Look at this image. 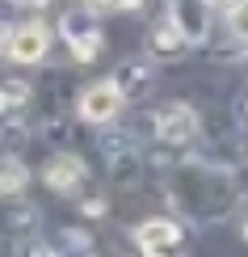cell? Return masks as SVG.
I'll use <instances>...</instances> for the list:
<instances>
[{
  "instance_id": "6da1fadb",
  "label": "cell",
  "mask_w": 248,
  "mask_h": 257,
  "mask_svg": "<svg viewBox=\"0 0 248 257\" xmlns=\"http://www.w3.org/2000/svg\"><path fill=\"white\" fill-rule=\"evenodd\" d=\"M122 110H126V93L114 84V76H105V80H93L89 89L76 97V114L84 122H93V126H110L122 118Z\"/></svg>"
},
{
  "instance_id": "7a4b0ae2",
  "label": "cell",
  "mask_w": 248,
  "mask_h": 257,
  "mask_svg": "<svg viewBox=\"0 0 248 257\" xmlns=\"http://www.w3.org/2000/svg\"><path fill=\"white\" fill-rule=\"evenodd\" d=\"M135 244H139L143 257H181L189 249V232L181 228L177 219L156 215V219H143L135 228Z\"/></svg>"
},
{
  "instance_id": "3957f363",
  "label": "cell",
  "mask_w": 248,
  "mask_h": 257,
  "mask_svg": "<svg viewBox=\"0 0 248 257\" xmlns=\"http://www.w3.org/2000/svg\"><path fill=\"white\" fill-rule=\"evenodd\" d=\"M59 34L63 42L72 47V55H76V63H93L97 55H101V47H105V38H101V30H97V13H89V9H68V13L59 17Z\"/></svg>"
},
{
  "instance_id": "277c9868",
  "label": "cell",
  "mask_w": 248,
  "mask_h": 257,
  "mask_svg": "<svg viewBox=\"0 0 248 257\" xmlns=\"http://www.w3.org/2000/svg\"><path fill=\"white\" fill-rule=\"evenodd\" d=\"M152 131H156V139H160L164 148H189L193 139L202 135V118H198L193 105L172 101V105H164V110H156Z\"/></svg>"
},
{
  "instance_id": "5b68a950",
  "label": "cell",
  "mask_w": 248,
  "mask_h": 257,
  "mask_svg": "<svg viewBox=\"0 0 248 257\" xmlns=\"http://www.w3.org/2000/svg\"><path fill=\"white\" fill-rule=\"evenodd\" d=\"M51 38H55V30L47 26V21H21V26L13 30V34L5 38V55L13 63H42L51 51Z\"/></svg>"
},
{
  "instance_id": "8992f818",
  "label": "cell",
  "mask_w": 248,
  "mask_h": 257,
  "mask_svg": "<svg viewBox=\"0 0 248 257\" xmlns=\"http://www.w3.org/2000/svg\"><path fill=\"white\" fill-rule=\"evenodd\" d=\"M84 177H89V169H84V160L76 152H59L47 169H42V186H47L51 194H76L84 186Z\"/></svg>"
},
{
  "instance_id": "52a82bcc",
  "label": "cell",
  "mask_w": 248,
  "mask_h": 257,
  "mask_svg": "<svg viewBox=\"0 0 248 257\" xmlns=\"http://www.w3.org/2000/svg\"><path fill=\"white\" fill-rule=\"evenodd\" d=\"M168 17L181 26L189 42H202L210 30V5L206 0H168Z\"/></svg>"
},
{
  "instance_id": "ba28073f",
  "label": "cell",
  "mask_w": 248,
  "mask_h": 257,
  "mask_svg": "<svg viewBox=\"0 0 248 257\" xmlns=\"http://www.w3.org/2000/svg\"><path fill=\"white\" fill-rule=\"evenodd\" d=\"M185 47H189V38L181 34V26L172 17H160L152 26V34H147V59H172Z\"/></svg>"
},
{
  "instance_id": "9c48e42d",
  "label": "cell",
  "mask_w": 248,
  "mask_h": 257,
  "mask_svg": "<svg viewBox=\"0 0 248 257\" xmlns=\"http://www.w3.org/2000/svg\"><path fill=\"white\" fill-rule=\"evenodd\" d=\"M114 84L126 93V101H131V97H139V93H143L147 84H152V63H147V59H126L122 68L114 72Z\"/></svg>"
},
{
  "instance_id": "30bf717a",
  "label": "cell",
  "mask_w": 248,
  "mask_h": 257,
  "mask_svg": "<svg viewBox=\"0 0 248 257\" xmlns=\"http://www.w3.org/2000/svg\"><path fill=\"white\" fill-rule=\"evenodd\" d=\"M26 190H30V169L21 165L17 156H5L0 160V198L13 202V198L26 194Z\"/></svg>"
},
{
  "instance_id": "8fae6325",
  "label": "cell",
  "mask_w": 248,
  "mask_h": 257,
  "mask_svg": "<svg viewBox=\"0 0 248 257\" xmlns=\"http://www.w3.org/2000/svg\"><path fill=\"white\" fill-rule=\"evenodd\" d=\"M51 257H97V253H93V240L84 232H63V240L51 244Z\"/></svg>"
},
{
  "instance_id": "7c38bea8",
  "label": "cell",
  "mask_w": 248,
  "mask_h": 257,
  "mask_svg": "<svg viewBox=\"0 0 248 257\" xmlns=\"http://www.w3.org/2000/svg\"><path fill=\"white\" fill-rule=\"evenodd\" d=\"M227 34H231L235 42H244V47H248V0H240V5L227 13Z\"/></svg>"
},
{
  "instance_id": "4fadbf2b",
  "label": "cell",
  "mask_w": 248,
  "mask_h": 257,
  "mask_svg": "<svg viewBox=\"0 0 248 257\" xmlns=\"http://www.w3.org/2000/svg\"><path fill=\"white\" fill-rule=\"evenodd\" d=\"M0 89H5L9 105H26V101H30V84H26V80H9V84H0Z\"/></svg>"
},
{
  "instance_id": "5bb4252c",
  "label": "cell",
  "mask_w": 248,
  "mask_h": 257,
  "mask_svg": "<svg viewBox=\"0 0 248 257\" xmlns=\"http://www.w3.org/2000/svg\"><path fill=\"white\" fill-rule=\"evenodd\" d=\"M80 5L89 9V13H97V17H101V13H122V5H126V0H80Z\"/></svg>"
},
{
  "instance_id": "9a60e30c",
  "label": "cell",
  "mask_w": 248,
  "mask_h": 257,
  "mask_svg": "<svg viewBox=\"0 0 248 257\" xmlns=\"http://www.w3.org/2000/svg\"><path fill=\"white\" fill-rule=\"evenodd\" d=\"M206 5H210V9H223V13H231V9L240 5V0H206Z\"/></svg>"
},
{
  "instance_id": "2e32d148",
  "label": "cell",
  "mask_w": 248,
  "mask_h": 257,
  "mask_svg": "<svg viewBox=\"0 0 248 257\" xmlns=\"http://www.w3.org/2000/svg\"><path fill=\"white\" fill-rule=\"evenodd\" d=\"M13 105H9V97H5V89H0V114H9Z\"/></svg>"
},
{
  "instance_id": "e0dca14e",
  "label": "cell",
  "mask_w": 248,
  "mask_h": 257,
  "mask_svg": "<svg viewBox=\"0 0 248 257\" xmlns=\"http://www.w3.org/2000/svg\"><path fill=\"white\" fill-rule=\"evenodd\" d=\"M240 232H244V240H248V211H244V219H240Z\"/></svg>"
},
{
  "instance_id": "ac0fdd59",
  "label": "cell",
  "mask_w": 248,
  "mask_h": 257,
  "mask_svg": "<svg viewBox=\"0 0 248 257\" xmlns=\"http://www.w3.org/2000/svg\"><path fill=\"white\" fill-rule=\"evenodd\" d=\"M139 5H143V0H126V5H122V13H126V9H139Z\"/></svg>"
},
{
  "instance_id": "d6986e66",
  "label": "cell",
  "mask_w": 248,
  "mask_h": 257,
  "mask_svg": "<svg viewBox=\"0 0 248 257\" xmlns=\"http://www.w3.org/2000/svg\"><path fill=\"white\" fill-rule=\"evenodd\" d=\"M21 5H51V0H21Z\"/></svg>"
},
{
  "instance_id": "ffe728a7",
  "label": "cell",
  "mask_w": 248,
  "mask_h": 257,
  "mask_svg": "<svg viewBox=\"0 0 248 257\" xmlns=\"http://www.w3.org/2000/svg\"><path fill=\"white\" fill-rule=\"evenodd\" d=\"M244 118H248V101H244Z\"/></svg>"
}]
</instances>
